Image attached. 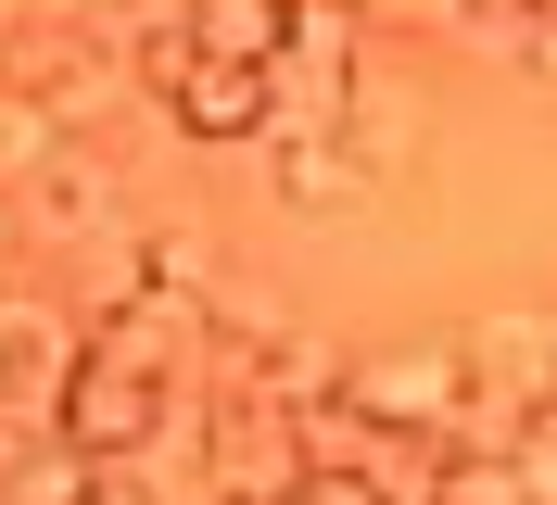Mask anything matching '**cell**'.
<instances>
[{
  "label": "cell",
  "mask_w": 557,
  "mask_h": 505,
  "mask_svg": "<svg viewBox=\"0 0 557 505\" xmlns=\"http://www.w3.org/2000/svg\"><path fill=\"white\" fill-rule=\"evenodd\" d=\"M343 404H355V417H381L393 442L456 455V430H469V354H456V341H381V354H355V367H343Z\"/></svg>",
  "instance_id": "obj_1"
},
{
  "label": "cell",
  "mask_w": 557,
  "mask_h": 505,
  "mask_svg": "<svg viewBox=\"0 0 557 505\" xmlns=\"http://www.w3.org/2000/svg\"><path fill=\"white\" fill-rule=\"evenodd\" d=\"M152 430H165V379H139V367H114V354H76L64 404H51V442H64L76 468H102V480H127V455H152Z\"/></svg>",
  "instance_id": "obj_2"
},
{
  "label": "cell",
  "mask_w": 557,
  "mask_h": 505,
  "mask_svg": "<svg viewBox=\"0 0 557 505\" xmlns=\"http://www.w3.org/2000/svg\"><path fill=\"white\" fill-rule=\"evenodd\" d=\"M203 493L215 505H292L305 493V442H292V417H267V404H215V430H203Z\"/></svg>",
  "instance_id": "obj_3"
},
{
  "label": "cell",
  "mask_w": 557,
  "mask_h": 505,
  "mask_svg": "<svg viewBox=\"0 0 557 505\" xmlns=\"http://www.w3.org/2000/svg\"><path fill=\"white\" fill-rule=\"evenodd\" d=\"M114 215H127V190H114L102 152H64L51 177H26V190H13V228L51 240V253H114Z\"/></svg>",
  "instance_id": "obj_4"
},
{
  "label": "cell",
  "mask_w": 557,
  "mask_h": 505,
  "mask_svg": "<svg viewBox=\"0 0 557 505\" xmlns=\"http://www.w3.org/2000/svg\"><path fill=\"white\" fill-rule=\"evenodd\" d=\"M76 354H89V329H76V316H51V303H0V417H13V430H38V417L64 404Z\"/></svg>",
  "instance_id": "obj_5"
},
{
  "label": "cell",
  "mask_w": 557,
  "mask_h": 505,
  "mask_svg": "<svg viewBox=\"0 0 557 505\" xmlns=\"http://www.w3.org/2000/svg\"><path fill=\"white\" fill-rule=\"evenodd\" d=\"M13 89H26L38 114H51V127L76 139V127H89V114H102L114 89H127V64H114V51H102L89 26H38V38H26V76H13Z\"/></svg>",
  "instance_id": "obj_6"
},
{
  "label": "cell",
  "mask_w": 557,
  "mask_h": 505,
  "mask_svg": "<svg viewBox=\"0 0 557 505\" xmlns=\"http://www.w3.org/2000/svg\"><path fill=\"white\" fill-rule=\"evenodd\" d=\"M177 139H203V152H253V139H278V76L267 64H190V89L165 101Z\"/></svg>",
  "instance_id": "obj_7"
},
{
  "label": "cell",
  "mask_w": 557,
  "mask_h": 505,
  "mask_svg": "<svg viewBox=\"0 0 557 505\" xmlns=\"http://www.w3.org/2000/svg\"><path fill=\"white\" fill-rule=\"evenodd\" d=\"M368 190H381V177L355 165V139H343V127H305V139H278V202H292V215H355Z\"/></svg>",
  "instance_id": "obj_8"
},
{
  "label": "cell",
  "mask_w": 557,
  "mask_h": 505,
  "mask_svg": "<svg viewBox=\"0 0 557 505\" xmlns=\"http://www.w3.org/2000/svg\"><path fill=\"white\" fill-rule=\"evenodd\" d=\"M278 76H317V89H330V114H355V13H343V0H292Z\"/></svg>",
  "instance_id": "obj_9"
},
{
  "label": "cell",
  "mask_w": 557,
  "mask_h": 505,
  "mask_svg": "<svg viewBox=\"0 0 557 505\" xmlns=\"http://www.w3.org/2000/svg\"><path fill=\"white\" fill-rule=\"evenodd\" d=\"M89 493H102V468H76L51 430H13L0 417V505H89Z\"/></svg>",
  "instance_id": "obj_10"
},
{
  "label": "cell",
  "mask_w": 557,
  "mask_h": 505,
  "mask_svg": "<svg viewBox=\"0 0 557 505\" xmlns=\"http://www.w3.org/2000/svg\"><path fill=\"white\" fill-rule=\"evenodd\" d=\"M190 38H203V64H267V76H278L292 0H190Z\"/></svg>",
  "instance_id": "obj_11"
},
{
  "label": "cell",
  "mask_w": 557,
  "mask_h": 505,
  "mask_svg": "<svg viewBox=\"0 0 557 505\" xmlns=\"http://www.w3.org/2000/svg\"><path fill=\"white\" fill-rule=\"evenodd\" d=\"M64 152H76V139L51 127V114H38L26 89H13V76H0V202L26 190V177H51V165H64Z\"/></svg>",
  "instance_id": "obj_12"
},
{
  "label": "cell",
  "mask_w": 557,
  "mask_h": 505,
  "mask_svg": "<svg viewBox=\"0 0 557 505\" xmlns=\"http://www.w3.org/2000/svg\"><path fill=\"white\" fill-rule=\"evenodd\" d=\"M190 64H203V38H190V13H127V76L139 89H190Z\"/></svg>",
  "instance_id": "obj_13"
},
{
  "label": "cell",
  "mask_w": 557,
  "mask_h": 505,
  "mask_svg": "<svg viewBox=\"0 0 557 505\" xmlns=\"http://www.w3.org/2000/svg\"><path fill=\"white\" fill-rule=\"evenodd\" d=\"M431 505H532V480H520V455L456 442V455H431Z\"/></svg>",
  "instance_id": "obj_14"
},
{
  "label": "cell",
  "mask_w": 557,
  "mask_h": 505,
  "mask_svg": "<svg viewBox=\"0 0 557 505\" xmlns=\"http://www.w3.org/2000/svg\"><path fill=\"white\" fill-rule=\"evenodd\" d=\"M482 38H507V64L557 89V0H532V13H482Z\"/></svg>",
  "instance_id": "obj_15"
},
{
  "label": "cell",
  "mask_w": 557,
  "mask_h": 505,
  "mask_svg": "<svg viewBox=\"0 0 557 505\" xmlns=\"http://www.w3.org/2000/svg\"><path fill=\"white\" fill-rule=\"evenodd\" d=\"M292 505H393V493H381V480H343V468H305Z\"/></svg>",
  "instance_id": "obj_16"
},
{
  "label": "cell",
  "mask_w": 557,
  "mask_h": 505,
  "mask_svg": "<svg viewBox=\"0 0 557 505\" xmlns=\"http://www.w3.org/2000/svg\"><path fill=\"white\" fill-rule=\"evenodd\" d=\"M89 505H152V493H139V480H102V493H89Z\"/></svg>",
  "instance_id": "obj_17"
},
{
  "label": "cell",
  "mask_w": 557,
  "mask_h": 505,
  "mask_svg": "<svg viewBox=\"0 0 557 505\" xmlns=\"http://www.w3.org/2000/svg\"><path fill=\"white\" fill-rule=\"evenodd\" d=\"M0 240H26V228H13V202H0Z\"/></svg>",
  "instance_id": "obj_18"
}]
</instances>
